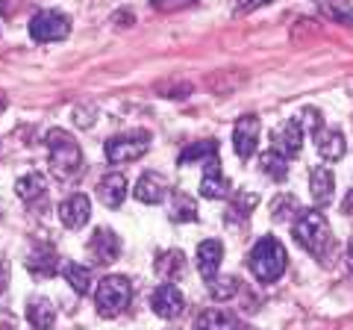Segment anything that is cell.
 I'll return each mask as SVG.
<instances>
[{"label":"cell","instance_id":"cell-1","mask_svg":"<svg viewBox=\"0 0 353 330\" xmlns=\"http://www.w3.org/2000/svg\"><path fill=\"white\" fill-rule=\"evenodd\" d=\"M48 157H50V168L57 177L68 180V177H77L83 171V151L80 145L74 142V136L68 130H50L48 133Z\"/></svg>","mask_w":353,"mask_h":330},{"label":"cell","instance_id":"cell-2","mask_svg":"<svg viewBox=\"0 0 353 330\" xmlns=\"http://www.w3.org/2000/svg\"><path fill=\"white\" fill-rule=\"evenodd\" d=\"M294 242L318 260H327L333 251V233L321 213H301L294 222Z\"/></svg>","mask_w":353,"mask_h":330},{"label":"cell","instance_id":"cell-3","mask_svg":"<svg viewBox=\"0 0 353 330\" xmlns=\"http://www.w3.org/2000/svg\"><path fill=\"white\" fill-rule=\"evenodd\" d=\"M285 262H289L285 248L274 236H262L256 245L250 248V257H248V266L259 283H274L285 271Z\"/></svg>","mask_w":353,"mask_h":330},{"label":"cell","instance_id":"cell-4","mask_svg":"<svg viewBox=\"0 0 353 330\" xmlns=\"http://www.w3.org/2000/svg\"><path fill=\"white\" fill-rule=\"evenodd\" d=\"M130 298H132V286H130L127 278H121V274H109V278H103L101 283H97L94 301H97L101 316H106V318L124 313Z\"/></svg>","mask_w":353,"mask_h":330},{"label":"cell","instance_id":"cell-5","mask_svg":"<svg viewBox=\"0 0 353 330\" xmlns=\"http://www.w3.org/2000/svg\"><path fill=\"white\" fill-rule=\"evenodd\" d=\"M150 145V133L148 130H132V133H121L106 142V159L112 165H124V162H136L148 153Z\"/></svg>","mask_w":353,"mask_h":330},{"label":"cell","instance_id":"cell-6","mask_svg":"<svg viewBox=\"0 0 353 330\" xmlns=\"http://www.w3.org/2000/svg\"><path fill=\"white\" fill-rule=\"evenodd\" d=\"M71 32V21L57 9H44L36 12L30 21V36L36 41H62Z\"/></svg>","mask_w":353,"mask_h":330},{"label":"cell","instance_id":"cell-7","mask_svg":"<svg viewBox=\"0 0 353 330\" xmlns=\"http://www.w3.org/2000/svg\"><path fill=\"white\" fill-rule=\"evenodd\" d=\"M259 133H262V124L256 115H241L233 127V148L239 153V159H250L259 148Z\"/></svg>","mask_w":353,"mask_h":330},{"label":"cell","instance_id":"cell-8","mask_svg":"<svg viewBox=\"0 0 353 330\" xmlns=\"http://www.w3.org/2000/svg\"><path fill=\"white\" fill-rule=\"evenodd\" d=\"M271 148L283 153L285 159H292L301 153L303 148V127H301V121L292 118V121H283V124L271 133Z\"/></svg>","mask_w":353,"mask_h":330},{"label":"cell","instance_id":"cell-9","mask_svg":"<svg viewBox=\"0 0 353 330\" xmlns=\"http://www.w3.org/2000/svg\"><path fill=\"white\" fill-rule=\"evenodd\" d=\"M88 254H92L97 266H109V262H115L121 254V239L109 227H97L92 239H88Z\"/></svg>","mask_w":353,"mask_h":330},{"label":"cell","instance_id":"cell-10","mask_svg":"<svg viewBox=\"0 0 353 330\" xmlns=\"http://www.w3.org/2000/svg\"><path fill=\"white\" fill-rule=\"evenodd\" d=\"M150 307H153V313H157L159 318H176L183 313V307H185V298H183V292L176 289L174 283L165 280L157 292H153V298H150Z\"/></svg>","mask_w":353,"mask_h":330},{"label":"cell","instance_id":"cell-11","mask_svg":"<svg viewBox=\"0 0 353 330\" xmlns=\"http://www.w3.org/2000/svg\"><path fill=\"white\" fill-rule=\"evenodd\" d=\"M230 180L224 177V171H221V162H218V153L212 159H206L203 165V180H201V195L209 197V201H221V197L230 195Z\"/></svg>","mask_w":353,"mask_h":330},{"label":"cell","instance_id":"cell-12","mask_svg":"<svg viewBox=\"0 0 353 330\" xmlns=\"http://www.w3.org/2000/svg\"><path fill=\"white\" fill-rule=\"evenodd\" d=\"M88 215H92V201L85 195H71L59 204V222L68 230H80L88 224Z\"/></svg>","mask_w":353,"mask_h":330},{"label":"cell","instance_id":"cell-13","mask_svg":"<svg viewBox=\"0 0 353 330\" xmlns=\"http://www.w3.org/2000/svg\"><path fill=\"white\" fill-rule=\"evenodd\" d=\"M132 195H136L141 204L157 206V204H162L165 197H168V180H165L162 174H157V171H145V174L139 177V183H136V189H132Z\"/></svg>","mask_w":353,"mask_h":330},{"label":"cell","instance_id":"cell-14","mask_svg":"<svg viewBox=\"0 0 353 330\" xmlns=\"http://www.w3.org/2000/svg\"><path fill=\"white\" fill-rule=\"evenodd\" d=\"M309 195H312L315 206H330L336 195V177L327 165H315L312 174H309Z\"/></svg>","mask_w":353,"mask_h":330},{"label":"cell","instance_id":"cell-15","mask_svg":"<svg viewBox=\"0 0 353 330\" xmlns=\"http://www.w3.org/2000/svg\"><path fill=\"white\" fill-rule=\"evenodd\" d=\"M97 197H101V204L109 206V210H118L127 197V177L121 171H109L101 180V186H97Z\"/></svg>","mask_w":353,"mask_h":330},{"label":"cell","instance_id":"cell-16","mask_svg":"<svg viewBox=\"0 0 353 330\" xmlns=\"http://www.w3.org/2000/svg\"><path fill=\"white\" fill-rule=\"evenodd\" d=\"M221 257H224V245H221L218 239H206L201 242V248H197V271H201V278L209 283L218 274L221 269Z\"/></svg>","mask_w":353,"mask_h":330},{"label":"cell","instance_id":"cell-17","mask_svg":"<svg viewBox=\"0 0 353 330\" xmlns=\"http://www.w3.org/2000/svg\"><path fill=\"white\" fill-rule=\"evenodd\" d=\"M27 271L32 274L36 280H48L53 278V274L59 271V257H57V251L53 248H36L32 254L27 257Z\"/></svg>","mask_w":353,"mask_h":330},{"label":"cell","instance_id":"cell-18","mask_svg":"<svg viewBox=\"0 0 353 330\" xmlns=\"http://www.w3.org/2000/svg\"><path fill=\"white\" fill-rule=\"evenodd\" d=\"M315 148H318V153H321L324 159H330V162H339V159L347 153L345 136H341L339 130H327V127H321V130L315 133Z\"/></svg>","mask_w":353,"mask_h":330},{"label":"cell","instance_id":"cell-19","mask_svg":"<svg viewBox=\"0 0 353 330\" xmlns=\"http://www.w3.org/2000/svg\"><path fill=\"white\" fill-rule=\"evenodd\" d=\"M194 330H239V322H236L233 313L212 307V310H203L201 316H197Z\"/></svg>","mask_w":353,"mask_h":330},{"label":"cell","instance_id":"cell-20","mask_svg":"<svg viewBox=\"0 0 353 330\" xmlns=\"http://www.w3.org/2000/svg\"><path fill=\"white\" fill-rule=\"evenodd\" d=\"M27 322L36 330H50L53 322H57V310H53L48 298H32L27 307Z\"/></svg>","mask_w":353,"mask_h":330},{"label":"cell","instance_id":"cell-21","mask_svg":"<svg viewBox=\"0 0 353 330\" xmlns=\"http://www.w3.org/2000/svg\"><path fill=\"white\" fill-rule=\"evenodd\" d=\"M285 162H289V159L271 148V151H265L259 157V168L268 174L271 180H285V174H289V165H285Z\"/></svg>","mask_w":353,"mask_h":330},{"label":"cell","instance_id":"cell-22","mask_svg":"<svg viewBox=\"0 0 353 330\" xmlns=\"http://www.w3.org/2000/svg\"><path fill=\"white\" fill-rule=\"evenodd\" d=\"M183 266H185V257L180 254V251H165V254L157 257V274L165 278L168 283L183 271Z\"/></svg>","mask_w":353,"mask_h":330},{"label":"cell","instance_id":"cell-23","mask_svg":"<svg viewBox=\"0 0 353 330\" xmlns=\"http://www.w3.org/2000/svg\"><path fill=\"white\" fill-rule=\"evenodd\" d=\"M65 280L71 283V289L77 295H88V289H92V271H88L85 266H77V262H68V266L62 269Z\"/></svg>","mask_w":353,"mask_h":330},{"label":"cell","instance_id":"cell-24","mask_svg":"<svg viewBox=\"0 0 353 330\" xmlns=\"http://www.w3.org/2000/svg\"><path fill=\"white\" fill-rule=\"evenodd\" d=\"M215 153H218V142H215V139H212V142L206 139V142H194L192 148H185L176 162H180V165H194L197 159H212Z\"/></svg>","mask_w":353,"mask_h":330},{"label":"cell","instance_id":"cell-25","mask_svg":"<svg viewBox=\"0 0 353 330\" xmlns=\"http://www.w3.org/2000/svg\"><path fill=\"white\" fill-rule=\"evenodd\" d=\"M239 292V278H233V274H227V278H215L209 280V295H212L215 301H227L233 298V295Z\"/></svg>","mask_w":353,"mask_h":330},{"label":"cell","instance_id":"cell-26","mask_svg":"<svg viewBox=\"0 0 353 330\" xmlns=\"http://www.w3.org/2000/svg\"><path fill=\"white\" fill-rule=\"evenodd\" d=\"M15 192H18V197H24V201H36L44 192V177L41 174H27V177H21L15 183Z\"/></svg>","mask_w":353,"mask_h":330},{"label":"cell","instance_id":"cell-27","mask_svg":"<svg viewBox=\"0 0 353 330\" xmlns=\"http://www.w3.org/2000/svg\"><path fill=\"white\" fill-rule=\"evenodd\" d=\"M171 222H197V204L189 195H176L174 210H171Z\"/></svg>","mask_w":353,"mask_h":330},{"label":"cell","instance_id":"cell-28","mask_svg":"<svg viewBox=\"0 0 353 330\" xmlns=\"http://www.w3.org/2000/svg\"><path fill=\"white\" fill-rule=\"evenodd\" d=\"M256 204H259V197L253 195V192H248V189H245V192H236V201H233V206H230V218H233V215L248 218L250 210H253Z\"/></svg>","mask_w":353,"mask_h":330},{"label":"cell","instance_id":"cell-29","mask_svg":"<svg viewBox=\"0 0 353 330\" xmlns=\"http://www.w3.org/2000/svg\"><path fill=\"white\" fill-rule=\"evenodd\" d=\"M271 213H274V222H289L292 213H301V210H297V201H294V197L285 195V197H277V201H274Z\"/></svg>","mask_w":353,"mask_h":330},{"label":"cell","instance_id":"cell-30","mask_svg":"<svg viewBox=\"0 0 353 330\" xmlns=\"http://www.w3.org/2000/svg\"><path fill=\"white\" fill-rule=\"evenodd\" d=\"M297 121H301V127L306 130V133H312V136L324 127V124H321V113H318V109H303L301 118H297Z\"/></svg>","mask_w":353,"mask_h":330},{"label":"cell","instance_id":"cell-31","mask_svg":"<svg viewBox=\"0 0 353 330\" xmlns=\"http://www.w3.org/2000/svg\"><path fill=\"white\" fill-rule=\"evenodd\" d=\"M194 3V0H153V9H165V12H174V9H183Z\"/></svg>","mask_w":353,"mask_h":330},{"label":"cell","instance_id":"cell-32","mask_svg":"<svg viewBox=\"0 0 353 330\" xmlns=\"http://www.w3.org/2000/svg\"><path fill=\"white\" fill-rule=\"evenodd\" d=\"M336 18H341V21H347V24H353V9H347V6H333L330 9Z\"/></svg>","mask_w":353,"mask_h":330},{"label":"cell","instance_id":"cell-33","mask_svg":"<svg viewBox=\"0 0 353 330\" xmlns=\"http://www.w3.org/2000/svg\"><path fill=\"white\" fill-rule=\"evenodd\" d=\"M259 3H268V0H245V3H241L239 9H241V12H248V9H253V6H259Z\"/></svg>","mask_w":353,"mask_h":330},{"label":"cell","instance_id":"cell-34","mask_svg":"<svg viewBox=\"0 0 353 330\" xmlns=\"http://www.w3.org/2000/svg\"><path fill=\"white\" fill-rule=\"evenodd\" d=\"M353 210V192L347 195V201H345V213H350Z\"/></svg>","mask_w":353,"mask_h":330},{"label":"cell","instance_id":"cell-35","mask_svg":"<svg viewBox=\"0 0 353 330\" xmlns=\"http://www.w3.org/2000/svg\"><path fill=\"white\" fill-rule=\"evenodd\" d=\"M347 266L353 269V242H350V251H347Z\"/></svg>","mask_w":353,"mask_h":330},{"label":"cell","instance_id":"cell-36","mask_svg":"<svg viewBox=\"0 0 353 330\" xmlns=\"http://www.w3.org/2000/svg\"><path fill=\"white\" fill-rule=\"evenodd\" d=\"M0 330H12V324H0Z\"/></svg>","mask_w":353,"mask_h":330}]
</instances>
